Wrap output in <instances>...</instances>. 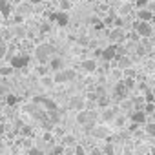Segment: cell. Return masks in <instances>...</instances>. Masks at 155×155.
<instances>
[{
    "instance_id": "6da1fadb",
    "label": "cell",
    "mask_w": 155,
    "mask_h": 155,
    "mask_svg": "<svg viewBox=\"0 0 155 155\" xmlns=\"http://www.w3.org/2000/svg\"><path fill=\"white\" fill-rule=\"evenodd\" d=\"M55 53V48L51 46V44H38L37 48H35V57H37V60H38V64L40 66H46L53 57Z\"/></svg>"
},
{
    "instance_id": "7a4b0ae2",
    "label": "cell",
    "mask_w": 155,
    "mask_h": 155,
    "mask_svg": "<svg viewBox=\"0 0 155 155\" xmlns=\"http://www.w3.org/2000/svg\"><path fill=\"white\" fill-rule=\"evenodd\" d=\"M29 64V55L28 53H20V55H15L11 60H9V66H13L15 69H26Z\"/></svg>"
},
{
    "instance_id": "3957f363",
    "label": "cell",
    "mask_w": 155,
    "mask_h": 155,
    "mask_svg": "<svg viewBox=\"0 0 155 155\" xmlns=\"http://www.w3.org/2000/svg\"><path fill=\"white\" fill-rule=\"evenodd\" d=\"M69 108L75 110L77 113H79V111H84V110H86V99H84L82 95H73V97L69 99Z\"/></svg>"
},
{
    "instance_id": "277c9868",
    "label": "cell",
    "mask_w": 155,
    "mask_h": 155,
    "mask_svg": "<svg viewBox=\"0 0 155 155\" xmlns=\"http://www.w3.org/2000/svg\"><path fill=\"white\" fill-rule=\"evenodd\" d=\"M119 57V48L115 46V44H111V46H108V48H104L102 49V60L104 62H111V60H115Z\"/></svg>"
},
{
    "instance_id": "5b68a950",
    "label": "cell",
    "mask_w": 155,
    "mask_h": 155,
    "mask_svg": "<svg viewBox=\"0 0 155 155\" xmlns=\"http://www.w3.org/2000/svg\"><path fill=\"white\" fill-rule=\"evenodd\" d=\"M49 20H51V22H57L60 28H66V26H68V22H69V18H68V13H64V11L51 13V15H49Z\"/></svg>"
},
{
    "instance_id": "8992f818",
    "label": "cell",
    "mask_w": 155,
    "mask_h": 155,
    "mask_svg": "<svg viewBox=\"0 0 155 155\" xmlns=\"http://www.w3.org/2000/svg\"><path fill=\"white\" fill-rule=\"evenodd\" d=\"M135 31H137L139 37L148 38V37L151 35V26H150L148 22H137V24H135Z\"/></svg>"
},
{
    "instance_id": "52a82bcc",
    "label": "cell",
    "mask_w": 155,
    "mask_h": 155,
    "mask_svg": "<svg viewBox=\"0 0 155 155\" xmlns=\"http://www.w3.org/2000/svg\"><path fill=\"white\" fill-rule=\"evenodd\" d=\"M130 120H131L133 124H146L148 115L144 113V110H135V111L130 113Z\"/></svg>"
},
{
    "instance_id": "ba28073f",
    "label": "cell",
    "mask_w": 155,
    "mask_h": 155,
    "mask_svg": "<svg viewBox=\"0 0 155 155\" xmlns=\"http://www.w3.org/2000/svg\"><path fill=\"white\" fill-rule=\"evenodd\" d=\"M40 102L46 106L48 111H57V102H55V101L46 99V97H35V99H33V104H40Z\"/></svg>"
},
{
    "instance_id": "9c48e42d",
    "label": "cell",
    "mask_w": 155,
    "mask_h": 155,
    "mask_svg": "<svg viewBox=\"0 0 155 155\" xmlns=\"http://www.w3.org/2000/svg\"><path fill=\"white\" fill-rule=\"evenodd\" d=\"M110 133H111V131H110L106 126H102V124L95 126L93 131H91V135H93L95 139H102V140H104V139H110Z\"/></svg>"
},
{
    "instance_id": "30bf717a",
    "label": "cell",
    "mask_w": 155,
    "mask_h": 155,
    "mask_svg": "<svg viewBox=\"0 0 155 155\" xmlns=\"http://www.w3.org/2000/svg\"><path fill=\"white\" fill-rule=\"evenodd\" d=\"M81 68H82V71H86V73H95L99 66H97V60H95V58H86V60H82Z\"/></svg>"
},
{
    "instance_id": "8fae6325",
    "label": "cell",
    "mask_w": 155,
    "mask_h": 155,
    "mask_svg": "<svg viewBox=\"0 0 155 155\" xmlns=\"http://www.w3.org/2000/svg\"><path fill=\"white\" fill-rule=\"evenodd\" d=\"M101 119L104 120V122H111V120H115L117 119V110L115 108H106V110H102V113H101Z\"/></svg>"
},
{
    "instance_id": "7c38bea8",
    "label": "cell",
    "mask_w": 155,
    "mask_h": 155,
    "mask_svg": "<svg viewBox=\"0 0 155 155\" xmlns=\"http://www.w3.org/2000/svg\"><path fill=\"white\" fill-rule=\"evenodd\" d=\"M11 13H13L11 4L8 2V0H0V15H2L4 18H9V17H11Z\"/></svg>"
},
{
    "instance_id": "4fadbf2b",
    "label": "cell",
    "mask_w": 155,
    "mask_h": 155,
    "mask_svg": "<svg viewBox=\"0 0 155 155\" xmlns=\"http://www.w3.org/2000/svg\"><path fill=\"white\" fill-rule=\"evenodd\" d=\"M124 38H126V35H124L122 28H115V29L110 31V40L111 42H122Z\"/></svg>"
},
{
    "instance_id": "5bb4252c",
    "label": "cell",
    "mask_w": 155,
    "mask_h": 155,
    "mask_svg": "<svg viewBox=\"0 0 155 155\" xmlns=\"http://www.w3.org/2000/svg\"><path fill=\"white\" fill-rule=\"evenodd\" d=\"M49 69H51L53 73H58V71H62V69H64V62H62V58H58V57H53V58L49 60Z\"/></svg>"
},
{
    "instance_id": "9a60e30c",
    "label": "cell",
    "mask_w": 155,
    "mask_h": 155,
    "mask_svg": "<svg viewBox=\"0 0 155 155\" xmlns=\"http://www.w3.org/2000/svg\"><path fill=\"white\" fill-rule=\"evenodd\" d=\"M126 95H128V88H126V84H124V81H122V82H119V84L115 86V97H117L119 101H122V99H126Z\"/></svg>"
},
{
    "instance_id": "2e32d148",
    "label": "cell",
    "mask_w": 155,
    "mask_h": 155,
    "mask_svg": "<svg viewBox=\"0 0 155 155\" xmlns=\"http://www.w3.org/2000/svg\"><path fill=\"white\" fill-rule=\"evenodd\" d=\"M31 8H33V6H31L29 2H22V4H18V6H17V13H18V15H22V17H26V15H29V13H31Z\"/></svg>"
},
{
    "instance_id": "e0dca14e",
    "label": "cell",
    "mask_w": 155,
    "mask_h": 155,
    "mask_svg": "<svg viewBox=\"0 0 155 155\" xmlns=\"http://www.w3.org/2000/svg\"><path fill=\"white\" fill-rule=\"evenodd\" d=\"M137 17H139V22H150V18H151V11H150L148 8H142V9L137 11Z\"/></svg>"
},
{
    "instance_id": "ac0fdd59",
    "label": "cell",
    "mask_w": 155,
    "mask_h": 155,
    "mask_svg": "<svg viewBox=\"0 0 155 155\" xmlns=\"http://www.w3.org/2000/svg\"><path fill=\"white\" fill-rule=\"evenodd\" d=\"M53 81H55V84H66V82H68V77H66V69H62V71L55 73V75H53Z\"/></svg>"
},
{
    "instance_id": "d6986e66",
    "label": "cell",
    "mask_w": 155,
    "mask_h": 155,
    "mask_svg": "<svg viewBox=\"0 0 155 155\" xmlns=\"http://www.w3.org/2000/svg\"><path fill=\"white\" fill-rule=\"evenodd\" d=\"M40 84L44 86V88H53L55 86V81H53V77H42V79H40Z\"/></svg>"
},
{
    "instance_id": "ffe728a7",
    "label": "cell",
    "mask_w": 155,
    "mask_h": 155,
    "mask_svg": "<svg viewBox=\"0 0 155 155\" xmlns=\"http://www.w3.org/2000/svg\"><path fill=\"white\" fill-rule=\"evenodd\" d=\"M13 71H15L13 66H2L0 68V77H9V75H13Z\"/></svg>"
},
{
    "instance_id": "44dd1931",
    "label": "cell",
    "mask_w": 155,
    "mask_h": 155,
    "mask_svg": "<svg viewBox=\"0 0 155 155\" xmlns=\"http://www.w3.org/2000/svg\"><path fill=\"white\" fill-rule=\"evenodd\" d=\"M97 104H99L101 108H104V110H106V108H110V99H108L106 95H101V97H99V101H97Z\"/></svg>"
},
{
    "instance_id": "7402d4cb",
    "label": "cell",
    "mask_w": 155,
    "mask_h": 155,
    "mask_svg": "<svg viewBox=\"0 0 155 155\" xmlns=\"http://www.w3.org/2000/svg\"><path fill=\"white\" fill-rule=\"evenodd\" d=\"M48 73H49V66H38L37 68V75L40 77V79L42 77H48Z\"/></svg>"
},
{
    "instance_id": "603a6c76",
    "label": "cell",
    "mask_w": 155,
    "mask_h": 155,
    "mask_svg": "<svg viewBox=\"0 0 155 155\" xmlns=\"http://www.w3.org/2000/svg\"><path fill=\"white\" fill-rule=\"evenodd\" d=\"M144 113H146L148 117L153 115V113H155V104H153V102H146V104H144Z\"/></svg>"
},
{
    "instance_id": "cb8c5ba5",
    "label": "cell",
    "mask_w": 155,
    "mask_h": 155,
    "mask_svg": "<svg viewBox=\"0 0 155 155\" xmlns=\"http://www.w3.org/2000/svg\"><path fill=\"white\" fill-rule=\"evenodd\" d=\"M146 133H148L150 137H155V120L146 124Z\"/></svg>"
},
{
    "instance_id": "d4e9b609",
    "label": "cell",
    "mask_w": 155,
    "mask_h": 155,
    "mask_svg": "<svg viewBox=\"0 0 155 155\" xmlns=\"http://www.w3.org/2000/svg\"><path fill=\"white\" fill-rule=\"evenodd\" d=\"M75 142H77V140H75L73 135H66V137H64V146H75Z\"/></svg>"
},
{
    "instance_id": "484cf974",
    "label": "cell",
    "mask_w": 155,
    "mask_h": 155,
    "mask_svg": "<svg viewBox=\"0 0 155 155\" xmlns=\"http://www.w3.org/2000/svg\"><path fill=\"white\" fill-rule=\"evenodd\" d=\"M58 6H60V11L66 13V11L71 8V2H69V0H60V4H58Z\"/></svg>"
},
{
    "instance_id": "4316f807",
    "label": "cell",
    "mask_w": 155,
    "mask_h": 155,
    "mask_svg": "<svg viewBox=\"0 0 155 155\" xmlns=\"http://www.w3.org/2000/svg\"><path fill=\"white\" fill-rule=\"evenodd\" d=\"M26 33H28V31H26V28H22V26H18V28L15 29V35H17L18 38H24V37H26Z\"/></svg>"
},
{
    "instance_id": "83f0119b",
    "label": "cell",
    "mask_w": 155,
    "mask_h": 155,
    "mask_svg": "<svg viewBox=\"0 0 155 155\" xmlns=\"http://www.w3.org/2000/svg\"><path fill=\"white\" fill-rule=\"evenodd\" d=\"M6 102H8L9 106H15V104L18 102V97H15V95H8V99H6Z\"/></svg>"
},
{
    "instance_id": "f1b7e54d",
    "label": "cell",
    "mask_w": 155,
    "mask_h": 155,
    "mask_svg": "<svg viewBox=\"0 0 155 155\" xmlns=\"http://www.w3.org/2000/svg\"><path fill=\"white\" fill-rule=\"evenodd\" d=\"M6 57H8V46L0 44V58H6Z\"/></svg>"
},
{
    "instance_id": "f546056e",
    "label": "cell",
    "mask_w": 155,
    "mask_h": 155,
    "mask_svg": "<svg viewBox=\"0 0 155 155\" xmlns=\"http://www.w3.org/2000/svg\"><path fill=\"white\" fill-rule=\"evenodd\" d=\"M62 153H64V146H55L51 151V155H62Z\"/></svg>"
},
{
    "instance_id": "4dcf8cb0",
    "label": "cell",
    "mask_w": 155,
    "mask_h": 155,
    "mask_svg": "<svg viewBox=\"0 0 155 155\" xmlns=\"http://www.w3.org/2000/svg\"><path fill=\"white\" fill-rule=\"evenodd\" d=\"M104 153H106V155H113V153H115V151H113V146H111V144H106V146H104Z\"/></svg>"
},
{
    "instance_id": "1f68e13d",
    "label": "cell",
    "mask_w": 155,
    "mask_h": 155,
    "mask_svg": "<svg viewBox=\"0 0 155 155\" xmlns=\"http://www.w3.org/2000/svg\"><path fill=\"white\" fill-rule=\"evenodd\" d=\"M75 155H86V150L82 146H75Z\"/></svg>"
},
{
    "instance_id": "d6a6232c",
    "label": "cell",
    "mask_w": 155,
    "mask_h": 155,
    "mask_svg": "<svg viewBox=\"0 0 155 155\" xmlns=\"http://www.w3.org/2000/svg\"><path fill=\"white\" fill-rule=\"evenodd\" d=\"M124 75H126V79H133V77H135V71L128 68V69H124Z\"/></svg>"
},
{
    "instance_id": "836d02e7",
    "label": "cell",
    "mask_w": 155,
    "mask_h": 155,
    "mask_svg": "<svg viewBox=\"0 0 155 155\" xmlns=\"http://www.w3.org/2000/svg\"><path fill=\"white\" fill-rule=\"evenodd\" d=\"M28 155H40V150L38 148H29L28 150Z\"/></svg>"
},
{
    "instance_id": "e575fe53",
    "label": "cell",
    "mask_w": 155,
    "mask_h": 155,
    "mask_svg": "<svg viewBox=\"0 0 155 155\" xmlns=\"http://www.w3.org/2000/svg\"><path fill=\"white\" fill-rule=\"evenodd\" d=\"M137 6H139L140 9H142V8H146V6H148V0H137Z\"/></svg>"
},
{
    "instance_id": "d590c367",
    "label": "cell",
    "mask_w": 155,
    "mask_h": 155,
    "mask_svg": "<svg viewBox=\"0 0 155 155\" xmlns=\"http://www.w3.org/2000/svg\"><path fill=\"white\" fill-rule=\"evenodd\" d=\"M115 124H117V126H122V124H124V117H117V119H115Z\"/></svg>"
},
{
    "instance_id": "8d00e7d4",
    "label": "cell",
    "mask_w": 155,
    "mask_h": 155,
    "mask_svg": "<svg viewBox=\"0 0 155 155\" xmlns=\"http://www.w3.org/2000/svg\"><path fill=\"white\" fill-rule=\"evenodd\" d=\"M128 11H130V4H126V6H122V9H120V13H122V15H126Z\"/></svg>"
},
{
    "instance_id": "74e56055",
    "label": "cell",
    "mask_w": 155,
    "mask_h": 155,
    "mask_svg": "<svg viewBox=\"0 0 155 155\" xmlns=\"http://www.w3.org/2000/svg\"><path fill=\"white\" fill-rule=\"evenodd\" d=\"M22 20H24V17H22V15H18V13H17V15H15V22H17V24H20V22H22Z\"/></svg>"
},
{
    "instance_id": "f35d334b",
    "label": "cell",
    "mask_w": 155,
    "mask_h": 155,
    "mask_svg": "<svg viewBox=\"0 0 155 155\" xmlns=\"http://www.w3.org/2000/svg\"><path fill=\"white\" fill-rule=\"evenodd\" d=\"M40 31H42V33H48V31H49V26H48V24H42V26H40Z\"/></svg>"
},
{
    "instance_id": "ab89813d",
    "label": "cell",
    "mask_w": 155,
    "mask_h": 155,
    "mask_svg": "<svg viewBox=\"0 0 155 155\" xmlns=\"http://www.w3.org/2000/svg\"><path fill=\"white\" fill-rule=\"evenodd\" d=\"M26 2H29L31 6H35V4H40V2H44V0H26Z\"/></svg>"
},
{
    "instance_id": "60d3db41",
    "label": "cell",
    "mask_w": 155,
    "mask_h": 155,
    "mask_svg": "<svg viewBox=\"0 0 155 155\" xmlns=\"http://www.w3.org/2000/svg\"><path fill=\"white\" fill-rule=\"evenodd\" d=\"M6 91H8V88L4 84H0V93H6Z\"/></svg>"
},
{
    "instance_id": "b9f144b4",
    "label": "cell",
    "mask_w": 155,
    "mask_h": 155,
    "mask_svg": "<svg viewBox=\"0 0 155 155\" xmlns=\"http://www.w3.org/2000/svg\"><path fill=\"white\" fill-rule=\"evenodd\" d=\"M13 2H15V4L18 6V4H22V2H24V0H13Z\"/></svg>"
}]
</instances>
